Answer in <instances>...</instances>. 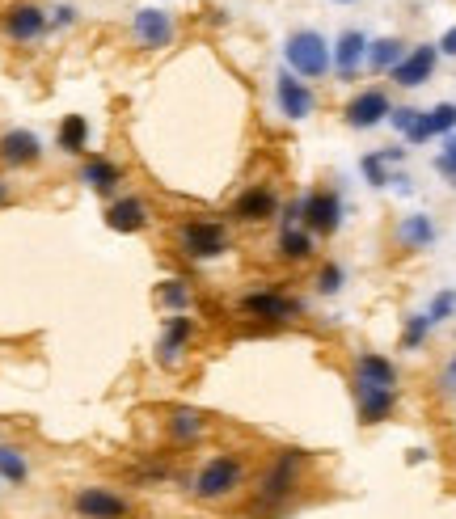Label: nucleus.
<instances>
[{"instance_id":"24","label":"nucleus","mask_w":456,"mask_h":519,"mask_svg":"<svg viewBox=\"0 0 456 519\" xmlns=\"http://www.w3.org/2000/svg\"><path fill=\"white\" fill-rule=\"evenodd\" d=\"M279 258L283 262H309L313 258V233L309 228H283L279 233Z\"/></svg>"},{"instance_id":"39","label":"nucleus","mask_w":456,"mask_h":519,"mask_svg":"<svg viewBox=\"0 0 456 519\" xmlns=\"http://www.w3.org/2000/svg\"><path fill=\"white\" fill-rule=\"evenodd\" d=\"M448 376H452V380H456V359H452V363H448Z\"/></svg>"},{"instance_id":"10","label":"nucleus","mask_w":456,"mask_h":519,"mask_svg":"<svg viewBox=\"0 0 456 519\" xmlns=\"http://www.w3.org/2000/svg\"><path fill=\"white\" fill-rule=\"evenodd\" d=\"M389 114H393L389 93H385V89H364V93H355V98L347 102V127L368 131V127H376V123H385Z\"/></svg>"},{"instance_id":"17","label":"nucleus","mask_w":456,"mask_h":519,"mask_svg":"<svg viewBox=\"0 0 456 519\" xmlns=\"http://www.w3.org/2000/svg\"><path fill=\"white\" fill-rule=\"evenodd\" d=\"M351 384H368V389H397V368H393V359L376 355V351H364V355L355 359Z\"/></svg>"},{"instance_id":"18","label":"nucleus","mask_w":456,"mask_h":519,"mask_svg":"<svg viewBox=\"0 0 456 519\" xmlns=\"http://www.w3.org/2000/svg\"><path fill=\"white\" fill-rule=\"evenodd\" d=\"M165 431H169V439H174L178 448H190V444H199V439L207 435V414L190 410V406H174L165 414Z\"/></svg>"},{"instance_id":"34","label":"nucleus","mask_w":456,"mask_h":519,"mask_svg":"<svg viewBox=\"0 0 456 519\" xmlns=\"http://www.w3.org/2000/svg\"><path fill=\"white\" fill-rule=\"evenodd\" d=\"M418 114H423V110H410V106H397V110L389 114V123H393L397 131H402V136H410V131H414V123H418Z\"/></svg>"},{"instance_id":"25","label":"nucleus","mask_w":456,"mask_h":519,"mask_svg":"<svg viewBox=\"0 0 456 519\" xmlns=\"http://www.w3.org/2000/svg\"><path fill=\"white\" fill-rule=\"evenodd\" d=\"M402 60H406V43H402V38H380V43L368 47V64H372V72H393Z\"/></svg>"},{"instance_id":"21","label":"nucleus","mask_w":456,"mask_h":519,"mask_svg":"<svg viewBox=\"0 0 456 519\" xmlns=\"http://www.w3.org/2000/svg\"><path fill=\"white\" fill-rule=\"evenodd\" d=\"M81 182L93 190V195H114V190H119V182H123V169L114 165L110 157H89V161L81 165Z\"/></svg>"},{"instance_id":"30","label":"nucleus","mask_w":456,"mask_h":519,"mask_svg":"<svg viewBox=\"0 0 456 519\" xmlns=\"http://www.w3.org/2000/svg\"><path fill=\"white\" fill-rule=\"evenodd\" d=\"M427 334H431V317L427 313H414L410 321H406V334H402V346L406 351H418V346L427 342Z\"/></svg>"},{"instance_id":"15","label":"nucleus","mask_w":456,"mask_h":519,"mask_svg":"<svg viewBox=\"0 0 456 519\" xmlns=\"http://www.w3.org/2000/svg\"><path fill=\"white\" fill-rule=\"evenodd\" d=\"M0 26H5V34L13 38V43H34V38L47 34V13L38 5H13Z\"/></svg>"},{"instance_id":"36","label":"nucleus","mask_w":456,"mask_h":519,"mask_svg":"<svg viewBox=\"0 0 456 519\" xmlns=\"http://www.w3.org/2000/svg\"><path fill=\"white\" fill-rule=\"evenodd\" d=\"M440 51H444V55H456V26H452V30L440 38Z\"/></svg>"},{"instance_id":"27","label":"nucleus","mask_w":456,"mask_h":519,"mask_svg":"<svg viewBox=\"0 0 456 519\" xmlns=\"http://www.w3.org/2000/svg\"><path fill=\"white\" fill-rule=\"evenodd\" d=\"M60 148L72 152V157H81V152L89 148V123H85V114H68V119L60 123Z\"/></svg>"},{"instance_id":"9","label":"nucleus","mask_w":456,"mask_h":519,"mask_svg":"<svg viewBox=\"0 0 456 519\" xmlns=\"http://www.w3.org/2000/svg\"><path fill=\"white\" fill-rule=\"evenodd\" d=\"M131 34H136V43L144 51H161L174 43V17H169L165 9H140L136 13V22H131Z\"/></svg>"},{"instance_id":"4","label":"nucleus","mask_w":456,"mask_h":519,"mask_svg":"<svg viewBox=\"0 0 456 519\" xmlns=\"http://www.w3.org/2000/svg\"><path fill=\"white\" fill-rule=\"evenodd\" d=\"M283 55H288V68L296 76H304V81H317V76H326L334 55L326 47V38H321L317 30H296L288 38V47H283Z\"/></svg>"},{"instance_id":"22","label":"nucleus","mask_w":456,"mask_h":519,"mask_svg":"<svg viewBox=\"0 0 456 519\" xmlns=\"http://www.w3.org/2000/svg\"><path fill=\"white\" fill-rule=\"evenodd\" d=\"M368 38L359 34V30H347L338 38V47H334V68H338V76H355L359 72V64L368 60Z\"/></svg>"},{"instance_id":"2","label":"nucleus","mask_w":456,"mask_h":519,"mask_svg":"<svg viewBox=\"0 0 456 519\" xmlns=\"http://www.w3.org/2000/svg\"><path fill=\"white\" fill-rule=\"evenodd\" d=\"M241 486H245V456L216 452L212 460H203V469L190 477L186 490L195 494L199 503H224V498H233Z\"/></svg>"},{"instance_id":"33","label":"nucleus","mask_w":456,"mask_h":519,"mask_svg":"<svg viewBox=\"0 0 456 519\" xmlns=\"http://www.w3.org/2000/svg\"><path fill=\"white\" fill-rule=\"evenodd\" d=\"M435 169L444 173V178L456 186V140H444V148H440V157H435Z\"/></svg>"},{"instance_id":"29","label":"nucleus","mask_w":456,"mask_h":519,"mask_svg":"<svg viewBox=\"0 0 456 519\" xmlns=\"http://www.w3.org/2000/svg\"><path fill=\"white\" fill-rule=\"evenodd\" d=\"M190 300H195V292H190L186 279H165L157 287V304H161V309H169V313H182Z\"/></svg>"},{"instance_id":"13","label":"nucleus","mask_w":456,"mask_h":519,"mask_svg":"<svg viewBox=\"0 0 456 519\" xmlns=\"http://www.w3.org/2000/svg\"><path fill=\"white\" fill-rule=\"evenodd\" d=\"M0 161L13 165V169L38 165V161H43V144H38L34 131L13 127V131H5V136H0Z\"/></svg>"},{"instance_id":"12","label":"nucleus","mask_w":456,"mask_h":519,"mask_svg":"<svg viewBox=\"0 0 456 519\" xmlns=\"http://www.w3.org/2000/svg\"><path fill=\"white\" fill-rule=\"evenodd\" d=\"M275 98H279V110L288 114V119H309L317 98H313V89L300 81L296 72H279L275 76Z\"/></svg>"},{"instance_id":"28","label":"nucleus","mask_w":456,"mask_h":519,"mask_svg":"<svg viewBox=\"0 0 456 519\" xmlns=\"http://www.w3.org/2000/svg\"><path fill=\"white\" fill-rule=\"evenodd\" d=\"M0 477H5L9 486H22L30 477V465H26V452L13 448V444H0Z\"/></svg>"},{"instance_id":"6","label":"nucleus","mask_w":456,"mask_h":519,"mask_svg":"<svg viewBox=\"0 0 456 519\" xmlns=\"http://www.w3.org/2000/svg\"><path fill=\"white\" fill-rule=\"evenodd\" d=\"M72 511H76V519H131L136 515V507L123 494H114L106 486H81L72 494Z\"/></svg>"},{"instance_id":"19","label":"nucleus","mask_w":456,"mask_h":519,"mask_svg":"<svg viewBox=\"0 0 456 519\" xmlns=\"http://www.w3.org/2000/svg\"><path fill=\"white\" fill-rule=\"evenodd\" d=\"M106 224L114 228V233H144L148 228V203L136 199V195H127V199H114L106 207Z\"/></svg>"},{"instance_id":"38","label":"nucleus","mask_w":456,"mask_h":519,"mask_svg":"<svg viewBox=\"0 0 456 519\" xmlns=\"http://www.w3.org/2000/svg\"><path fill=\"white\" fill-rule=\"evenodd\" d=\"M9 199H13V195H9V182H5V178H0V207H5Z\"/></svg>"},{"instance_id":"23","label":"nucleus","mask_w":456,"mask_h":519,"mask_svg":"<svg viewBox=\"0 0 456 519\" xmlns=\"http://www.w3.org/2000/svg\"><path fill=\"white\" fill-rule=\"evenodd\" d=\"M397 241H402L406 249H427V245L435 241V224H431V216H423V211L406 216L402 224H397Z\"/></svg>"},{"instance_id":"16","label":"nucleus","mask_w":456,"mask_h":519,"mask_svg":"<svg viewBox=\"0 0 456 519\" xmlns=\"http://www.w3.org/2000/svg\"><path fill=\"white\" fill-rule=\"evenodd\" d=\"M351 389H355V410H359V422H364V427L385 422L397 406V389H368V384H351Z\"/></svg>"},{"instance_id":"26","label":"nucleus","mask_w":456,"mask_h":519,"mask_svg":"<svg viewBox=\"0 0 456 519\" xmlns=\"http://www.w3.org/2000/svg\"><path fill=\"white\" fill-rule=\"evenodd\" d=\"M402 157H406V148H385V152H368V157L359 161V165H364V178H368L372 186H389V182H393V178H389V165L402 161Z\"/></svg>"},{"instance_id":"8","label":"nucleus","mask_w":456,"mask_h":519,"mask_svg":"<svg viewBox=\"0 0 456 519\" xmlns=\"http://www.w3.org/2000/svg\"><path fill=\"white\" fill-rule=\"evenodd\" d=\"M190 338H195V317H186V313L165 317L161 338H157V363H161V368H174V363L186 355Z\"/></svg>"},{"instance_id":"1","label":"nucleus","mask_w":456,"mask_h":519,"mask_svg":"<svg viewBox=\"0 0 456 519\" xmlns=\"http://www.w3.org/2000/svg\"><path fill=\"white\" fill-rule=\"evenodd\" d=\"M309 469V452L300 448H283L275 452V460L258 473V486H254V511L275 515L279 507H288L296 490H300V477Z\"/></svg>"},{"instance_id":"3","label":"nucleus","mask_w":456,"mask_h":519,"mask_svg":"<svg viewBox=\"0 0 456 519\" xmlns=\"http://www.w3.org/2000/svg\"><path fill=\"white\" fill-rule=\"evenodd\" d=\"M233 245L228 241V228L220 220H199V216H190L178 224V249L190 258V262H212L220 258L224 249Z\"/></svg>"},{"instance_id":"11","label":"nucleus","mask_w":456,"mask_h":519,"mask_svg":"<svg viewBox=\"0 0 456 519\" xmlns=\"http://www.w3.org/2000/svg\"><path fill=\"white\" fill-rule=\"evenodd\" d=\"M275 211H279V195L271 186H250V190H241L237 203H233V220L237 224H266V220H275Z\"/></svg>"},{"instance_id":"7","label":"nucleus","mask_w":456,"mask_h":519,"mask_svg":"<svg viewBox=\"0 0 456 519\" xmlns=\"http://www.w3.org/2000/svg\"><path fill=\"white\" fill-rule=\"evenodd\" d=\"M304 207V228L317 237H334L342 228V199L334 190H309V195L300 199Z\"/></svg>"},{"instance_id":"37","label":"nucleus","mask_w":456,"mask_h":519,"mask_svg":"<svg viewBox=\"0 0 456 519\" xmlns=\"http://www.w3.org/2000/svg\"><path fill=\"white\" fill-rule=\"evenodd\" d=\"M406 460H410V465H423V460H427V448H410Z\"/></svg>"},{"instance_id":"5","label":"nucleus","mask_w":456,"mask_h":519,"mask_svg":"<svg viewBox=\"0 0 456 519\" xmlns=\"http://www.w3.org/2000/svg\"><path fill=\"white\" fill-rule=\"evenodd\" d=\"M241 313L245 317H254V321H266V325H288L304 313V304L296 296H288L283 287H258V292L250 296H241Z\"/></svg>"},{"instance_id":"14","label":"nucleus","mask_w":456,"mask_h":519,"mask_svg":"<svg viewBox=\"0 0 456 519\" xmlns=\"http://www.w3.org/2000/svg\"><path fill=\"white\" fill-rule=\"evenodd\" d=\"M435 60H440V51H435L431 43L410 47V51H406V60L393 68V81H397V85H406V89L427 85V81H431V72H435Z\"/></svg>"},{"instance_id":"31","label":"nucleus","mask_w":456,"mask_h":519,"mask_svg":"<svg viewBox=\"0 0 456 519\" xmlns=\"http://www.w3.org/2000/svg\"><path fill=\"white\" fill-rule=\"evenodd\" d=\"M317 292H321V296L342 292V266H338V262H326V266L317 271Z\"/></svg>"},{"instance_id":"32","label":"nucleus","mask_w":456,"mask_h":519,"mask_svg":"<svg viewBox=\"0 0 456 519\" xmlns=\"http://www.w3.org/2000/svg\"><path fill=\"white\" fill-rule=\"evenodd\" d=\"M456 313V292H440L431 300V309H427V317H431V325H440L444 317H452Z\"/></svg>"},{"instance_id":"20","label":"nucleus","mask_w":456,"mask_h":519,"mask_svg":"<svg viewBox=\"0 0 456 519\" xmlns=\"http://www.w3.org/2000/svg\"><path fill=\"white\" fill-rule=\"evenodd\" d=\"M456 127V106L452 102H440L435 110H423L418 114V123H414V131H410V144H427L431 136H448V131Z\"/></svg>"},{"instance_id":"35","label":"nucleus","mask_w":456,"mask_h":519,"mask_svg":"<svg viewBox=\"0 0 456 519\" xmlns=\"http://www.w3.org/2000/svg\"><path fill=\"white\" fill-rule=\"evenodd\" d=\"M51 22H55V26H72V22H76V9H68V5H64V9H55Z\"/></svg>"},{"instance_id":"40","label":"nucleus","mask_w":456,"mask_h":519,"mask_svg":"<svg viewBox=\"0 0 456 519\" xmlns=\"http://www.w3.org/2000/svg\"><path fill=\"white\" fill-rule=\"evenodd\" d=\"M338 5H351V0H338Z\"/></svg>"}]
</instances>
